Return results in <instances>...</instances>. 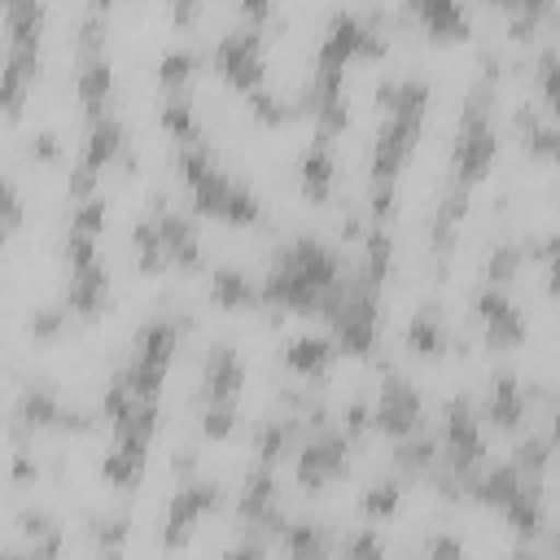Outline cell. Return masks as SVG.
Here are the masks:
<instances>
[{
	"label": "cell",
	"mask_w": 560,
	"mask_h": 560,
	"mask_svg": "<svg viewBox=\"0 0 560 560\" xmlns=\"http://www.w3.org/2000/svg\"><path fill=\"white\" fill-rule=\"evenodd\" d=\"M18 420L31 424V429H35V424H61V420H66V407H61L44 385H31V389L18 398Z\"/></svg>",
	"instance_id": "26"
},
{
	"label": "cell",
	"mask_w": 560,
	"mask_h": 560,
	"mask_svg": "<svg viewBox=\"0 0 560 560\" xmlns=\"http://www.w3.org/2000/svg\"><path fill=\"white\" fill-rule=\"evenodd\" d=\"M22 223V192L13 179H4V232H13Z\"/></svg>",
	"instance_id": "48"
},
{
	"label": "cell",
	"mask_w": 560,
	"mask_h": 560,
	"mask_svg": "<svg viewBox=\"0 0 560 560\" xmlns=\"http://www.w3.org/2000/svg\"><path fill=\"white\" fill-rule=\"evenodd\" d=\"M525 254H529V258H538V262L547 267V289H551V293H560V236L534 241Z\"/></svg>",
	"instance_id": "40"
},
{
	"label": "cell",
	"mask_w": 560,
	"mask_h": 560,
	"mask_svg": "<svg viewBox=\"0 0 560 560\" xmlns=\"http://www.w3.org/2000/svg\"><path fill=\"white\" fill-rule=\"evenodd\" d=\"M416 13L433 26V35H464L468 31V13L451 0H424V4H416Z\"/></svg>",
	"instance_id": "29"
},
{
	"label": "cell",
	"mask_w": 560,
	"mask_h": 560,
	"mask_svg": "<svg viewBox=\"0 0 560 560\" xmlns=\"http://www.w3.org/2000/svg\"><path fill=\"white\" fill-rule=\"evenodd\" d=\"M477 315L486 324V341L490 346H516V341H525V315H521V306L499 284H486L477 293Z\"/></svg>",
	"instance_id": "9"
},
{
	"label": "cell",
	"mask_w": 560,
	"mask_h": 560,
	"mask_svg": "<svg viewBox=\"0 0 560 560\" xmlns=\"http://www.w3.org/2000/svg\"><path fill=\"white\" fill-rule=\"evenodd\" d=\"M158 228H162V245H166V258L171 262H179V267H197L201 262V245H197V228L184 219V214H175V210H166L162 206V197H158Z\"/></svg>",
	"instance_id": "13"
},
{
	"label": "cell",
	"mask_w": 560,
	"mask_h": 560,
	"mask_svg": "<svg viewBox=\"0 0 560 560\" xmlns=\"http://www.w3.org/2000/svg\"><path fill=\"white\" fill-rule=\"evenodd\" d=\"M131 241H136V258H140L144 271H158L162 262H171V258H166V245H162V228H158V219H140L136 232H131Z\"/></svg>",
	"instance_id": "30"
},
{
	"label": "cell",
	"mask_w": 560,
	"mask_h": 560,
	"mask_svg": "<svg viewBox=\"0 0 560 560\" xmlns=\"http://www.w3.org/2000/svg\"><path fill=\"white\" fill-rule=\"evenodd\" d=\"M39 158H57V131H39L35 136V144H31Z\"/></svg>",
	"instance_id": "51"
},
{
	"label": "cell",
	"mask_w": 560,
	"mask_h": 560,
	"mask_svg": "<svg viewBox=\"0 0 560 560\" xmlns=\"http://www.w3.org/2000/svg\"><path fill=\"white\" fill-rule=\"evenodd\" d=\"M551 442L560 446V402H556V416H551Z\"/></svg>",
	"instance_id": "53"
},
{
	"label": "cell",
	"mask_w": 560,
	"mask_h": 560,
	"mask_svg": "<svg viewBox=\"0 0 560 560\" xmlns=\"http://www.w3.org/2000/svg\"><path fill=\"white\" fill-rule=\"evenodd\" d=\"M556 162H560V149H556Z\"/></svg>",
	"instance_id": "58"
},
{
	"label": "cell",
	"mask_w": 560,
	"mask_h": 560,
	"mask_svg": "<svg viewBox=\"0 0 560 560\" xmlns=\"http://www.w3.org/2000/svg\"><path fill=\"white\" fill-rule=\"evenodd\" d=\"M210 298H214L219 306H249V302L262 298V289H254L245 271H236V267H219V271L210 276Z\"/></svg>",
	"instance_id": "21"
},
{
	"label": "cell",
	"mask_w": 560,
	"mask_h": 560,
	"mask_svg": "<svg viewBox=\"0 0 560 560\" xmlns=\"http://www.w3.org/2000/svg\"><path fill=\"white\" fill-rule=\"evenodd\" d=\"M372 424L385 429L389 438H411L420 429V394L407 376H385L372 407Z\"/></svg>",
	"instance_id": "6"
},
{
	"label": "cell",
	"mask_w": 560,
	"mask_h": 560,
	"mask_svg": "<svg viewBox=\"0 0 560 560\" xmlns=\"http://www.w3.org/2000/svg\"><path fill=\"white\" fill-rule=\"evenodd\" d=\"M503 512H508L512 529H521L525 538H529V534H538V525H542V490H538V481L529 477V481L516 490V499H512Z\"/></svg>",
	"instance_id": "24"
},
{
	"label": "cell",
	"mask_w": 560,
	"mask_h": 560,
	"mask_svg": "<svg viewBox=\"0 0 560 560\" xmlns=\"http://www.w3.org/2000/svg\"><path fill=\"white\" fill-rule=\"evenodd\" d=\"M556 551H560V534H556Z\"/></svg>",
	"instance_id": "57"
},
{
	"label": "cell",
	"mask_w": 560,
	"mask_h": 560,
	"mask_svg": "<svg viewBox=\"0 0 560 560\" xmlns=\"http://www.w3.org/2000/svg\"><path fill=\"white\" fill-rule=\"evenodd\" d=\"M105 197H88V201H79V210L70 214V232H83V236H96L101 228H105Z\"/></svg>",
	"instance_id": "38"
},
{
	"label": "cell",
	"mask_w": 560,
	"mask_h": 560,
	"mask_svg": "<svg viewBox=\"0 0 560 560\" xmlns=\"http://www.w3.org/2000/svg\"><path fill=\"white\" fill-rule=\"evenodd\" d=\"M61 324H66V311L61 306H44V311H35L31 332L35 337H52V332H61Z\"/></svg>",
	"instance_id": "46"
},
{
	"label": "cell",
	"mask_w": 560,
	"mask_h": 560,
	"mask_svg": "<svg viewBox=\"0 0 560 560\" xmlns=\"http://www.w3.org/2000/svg\"><path fill=\"white\" fill-rule=\"evenodd\" d=\"M521 258H525L521 245H494V249L486 254V284H499V289H503V280L516 276Z\"/></svg>",
	"instance_id": "35"
},
{
	"label": "cell",
	"mask_w": 560,
	"mask_h": 560,
	"mask_svg": "<svg viewBox=\"0 0 560 560\" xmlns=\"http://www.w3.org/2000/svg\"><path fill=\"white\" fill-rule=\"evenodd\" d=\"M494 162V127H490V83L481 79L468 101H464V114H459V136H455V149H451V171L455 179L468 188L472 179H481V171Z\"/></svg>",
	"instance_id": "2"
},
{
	"label": "cell",
	"mask_w": 560,
	"mask_h": 560,
	"mask_svg": "<svg viewBox=\"0 0 560 560\" xmlns=\"http://www.w3.org/2000/svg\"><path fill=\"white\" fill-rule=\"evenodd\" d=\"M4 26H9V39H18V44H39L44 4H35V0H9V4H4Z\"/></svg>",
	"instance_id": "25"
},
{
	"label": "cell",
	"mask_w": 560,
	"mask_h": 560,
	"mask_svg": "<svg viewBox=\"0 0 560 560\" xmlns=\"http://www.w3.org/2000/svg\"><path fill=\"white\" fill-rule=\"evenodd\" d=\"M241 381H245V372H241L236 350H232V346H214V350L206 354V376H201L206 402H232L236 389H241Z\"/></svg>",
	"instance_id": "12"
},
{
	"label": "cell",
	"mask_w": 560,
	"mask_h": 560,
	"mask_svg": "<svg viewBox=\"0 0 560 560\" xmlns=\"http://www.w3.org/2000/svg\"><path fill=\"white\" fill-rule=\"evenodd\" d=\"M101 472H105V481H114V486H136L140 472H144V446L114 442L109 455H105V464H101Z\"/></svg>",
	"instance_id": "23"
},
{
	"label": "cell",
	"mask_w": 560,
	"mask_h": 560,
	"mask_svg": "<svg viewBox=\"0 0 560 560\" xmlns=\"http://www.w3.org/2000/svg\"><path fill=\"white\" fill-rule=\"evenodd\" d=\"M66 258H70V271H83V267L101 262V258H96V236L70 232V236H66Z\"/></svg>",
	"instance_id": "42"
},
{
	"label": "cell",
	"mask_w": 560,
	"mask_h": 560,
	"mask_svg": "<svg viewBox=\"0 0 560 560\" xmlns=\"http://www.w3.org/2000/svg\"><path fill=\"white\" fill-rule=\"evenodd\" d=\"M525 481H529V477H525V472H521V468L508 459V464L490 468V472L477 481V499H481V503H494V508H508Z\"/></svg>",
	"instance_id": "20"
},
{
	"label": "cell",
	"mask_w": 560,
	"mask_h": 560,
	"mask_svg": "<svg viewBox=\"0 0 560 560\" xmlns=\"http://www.w3.org/2000/svg\"><path fill=\"white\" fill-rule=\"evenodd\" d=\"M293 433H298V424L289 420V416H280V420H262V429H258V438H254V446H258V464H276L289 446H293Z\"/></svg>",
	"instance_id": "28"
},
{
	"label": "cell",
	"mask_w": 560,
	"mask_h": 560,
	"mask_svg": "<svg viewBox=\"0 0 560 560\" xmlns=\"http://www.w3.org/2000/svg\"><path fill=\"white\" fill-rule=\"evenodd\" d=\"M162 127H166L175 140H184V144H192V140H197V127H192V109H188L184 92H166V101H162Z\"/></svg>",
	"instance_id": "31"
},
{
	"label": "cell",
	"mask_w": 560,
	"mask_h": 560,
	"mask_svg": "<svg viewBox=\"0 0 560 560\" xmlns=\"http://www.w3.org/2000/svg\"><path fill=\"white\" fill-rule=\"evenodd\" d=\"M105 293H109V276L101 262L83 267L70 276V289H66V311H79V315H96L105 306Z\"/></svg>",
	"instance_id": "16"
},
{
	"label": "cell",
	"mask_w": 560,
	"mask_h": 560,
	"mask_svg": "<svg viewBox=\"0 0 560 560\" xmlns=\"http://www.w3.org/2000/svg\"><path fill=\"white\" fill-rule=\"evenodd\" d=\"M486 455V442H481V429H477V416L468 411L464 398L446 402V464L455 477H468Z\"/></svg>",
	"instance_id": "7"
},
{
	"label": "cell",
	"mask_w": 560,
	"mask_h": 560,
	"mask_svg": "<svg viewBox=\"0 0 560 560\" xmlns=\"http://www.w3.org/2000/svg\"><path fill=\"white\" fill-rule=\"evenodd\" d=\"M332 354H337V350H332V341H328V337L306 332V337H293V341H289L284 363H289L293 372H302V376H319V372L328 368V359H332Z\"/></svg>",
	"instance_id": "19"
},
{
	"label": "cell",
	"mask_w": 560,
	"mask_h": 560,
	"mask_svg": "<svg viewBox=\"0 0 560 560\" xmlns=\"http://www.w3.org/2000/svg\"><path fill=\"white\" fill-rule=\"evenodd\" d=\"M179 166H184V179H188V197H192V206L201 210V214H223L228 219V201H232V192H236V184L214 166V158H210V149L206 144H184L179 149Z\"/></svg>",
	"instance_id": "3"
},
{
	"label": "cell",
	"mask_w": 560,
	"mask_h": 560,
	"mask_svg": "<svg viewBox=\"0 0 560 560\" xmlns=\"http://www.w3.org/2000/svg\"><path fill=\"white\" fill-rule=\"evenodd\" d=\"M398 499H402L398 481H376V486L363 494V516H394Z\"/></svg>",
	"instance_id": "39"
},
{
	"label": "cell",
	"mask_w": 560,
	"mask_h": 560,
	"mask_svg": "<svg viewBox=\"0 0 560 560\" xmlns=\"http://www.w3.org/2000/svg\"><path fill=\"white\" fill-rule=\"evenodd\" d=\"M512 560H534V556H525V551H516V556H512Z\"/></svg>",
	"instance_id": "56"
},
{
	"label": "cell",
	"mask_w": 560,
	"mask_h": 560,
	"mask_svg": "<svg viewBox=\"0 0 560 560\" xmlns=\"http://www.w3.org/2000/svg\"><path fill=\"white\" fill-rule=\"evenodd\" d=\"M236 512H241L249 525H262V529H271V534H284V529H289V525H284V512L276 508V477H271L267 464H258V468L245 477L241 499H236Z\"/></svg>",
	"instance_id": "10"
},
{
	"label": "cell",
	"mask_w": 560,
	"mask_h": 560,
	"mask_svg": "<svg viewBox=\"0 0 560 560\" xmlns=\"http://www.w3.org/2000/svg\"><path fill=\"white\" fill-rule=\"evenodd\" d=\"M122 140H127V127H122V118H114V114H101L96 122H92V131H88V144H83V166H92V171H101V166H109L118 153H122Z\"/></svg>",
	"instance_id": "15"
},
{
	"label": "cell",
	"mask_w": 560,
	"mask_h": 560,
	"mask_svg": "<svg viewBox=\"0 0 560 560\" xmlns=\"http://www.w3.org/2000/svg\"><path fill=\"white\" fill-rule=\"evenodd\" d=\"M127 538V516H109V521H96V542L101 551H118Z\"/></svg>",
	"instance_id": "45"
},
{
	"label": "cell",
	"mask_w": 560,
	"mask_h": 560,
	"mask_svg": "<svg viewBox=\"0 0 560 560\" xmlns=\"http://www.w3.org/2000/svg\"><path fill=\"white\" fill-rule=\"evenodd\" d=\"M214 66L236 83V88H258L262 83V39L254 26H241V31H228L219 44H214Z\"/></svg>",
	"instance_id": "5"
},
{
	"label": "cell",
	"mask_w": 560,
	"mask_h": 560,
	"mask_svg": "<svg viewBox=\"0 0 560 560\" xmlns=\"http://www.w3.org/2000/svg\"><path fill=\"white\" fill-rule=\"evenodd\" d=\"M232 402H210L206 407V416H201V429L210 433V438H223V433H232Z\"/></svg>",
	"instance_id": "44"
},
{
	"label": "cell",
	"mask_w": 560,
	"mask_h": 560,
	"mask_svg": "<svg viewBox=\"0 0 560 560\" xmlns=\"http://www.w3.org/2000/svg\"><path fill=\"white\" fill-rule=\"evenodd\" d=\"M433 455H438V442L424 438V433H411V438L398 442V455H394V459H398L402 468H429Z\"/></svg>",
	"instance_id": "37"
},
{
	"label": "cell",
	"mask_w": 560,
	"mask_h": 560,
	"mask_svg": "<svg viewBox=\"0 0 560 560\" xmlns=\"http://www.w3.org/2000/svg\"><path fill=\"white\" fill-rule=\"evenodd\" d=\"M547 459H551V442H547V438H525V442L516 446V455H512V464H516L525 477H534V481H538V472L547 468Z\"/></svg>",
	"instance_id": "36"
},
{
	"label": "cell",
	"mask_w": 560,
	"mask_h": 560,
	"mask_svg": "<svg viewBox=\"0 0 560 560\" xmlns=\"http://www.w3.org/2000/svg\"><path fill=\"white\" fill-rule=\"evenodd\" d=\"M262 122H280V118H289L293 114V105L284 101V96H276V92H267V88H254V105H249Z\"/></svg>",
	"instance_id": "41"
},
{
	"label": "cell",
	"mask_w": 560,
	"mask_h": 560,
	"mask_svg": "<svg viewBox=\"0 0 560 560\" xmlns=\"http://www.w3.org/2000/svg\"><path fill=\"white\" fill-rule=\"evenodd\" d=\"M109 83H114V74H109V57H105V52H88V57L79 61L74 92H79V101L88 105L92 122L101 118V105H105V96H109Z\"/></svg>",
	"instance_id": "14"
},
{
	"label": "cell",
	"mask_w": 560,
	"mask_h": 560,
	"mask_svg": "<svg viewBox=\"0 0 560 560\" xmlns=\"http://www.w3.org/2000/svg\"><path fill=\"white\" fill-rule=\"evenodd\" d=\"M368 420H372V407H368V402H350V407H346V433H350V438H354Z\"/></svg>",
	"instance_id": "49"
},
{
	"label": "cell",
	"mask_w": 560,
	"mask_h": 560,
	"mask_svg": "<svg viewBox=\"0 0 560 560\" xmlns=\"http://www.w3.org/2000/svg\"><path fill=\"white\" fill-rule=\"evenodd\" d=\"M219 503V481H188L184 490H175V499H171V508H166V547H175V542H184L188 538V529L210 512Z\"/></svg>",
	"instance_id": "11"
},
{
	"label": "cell",
	"mask_w": 560,
	"mask_h": 560,
	"mask_svg": "<svg viewBox=\"0 0 560 560\" xmlns=\"http://www.w3.org/2000/svg\"><path fill=\"white\" fill-rule=\"evenodd\" d=\"M192 13H197V9H192V4H179V9H175V22H188V18H192Z\"/></svg>",
	"instance_id": "54"
},
{
	"label": "cell",
	"mask_w": 560,
	"mask_h": 560,
	"mask_svg": "<svg viewBox=\"0 0 560 560\" xmlns=\"http://www.w3.org/2000/svg\"><path fill=\"white\" fill-rule=\"evenodd\" d=\"M13 477H18V481L31 477V455H26V451H18V459H13Z\"/></svg>",
	"instance_id": "52"
},
{
	"label": "cell",
	"mask_w": 560,
	"mask_h": 560,
	"mask_svg": "<svg viewBox=\"0 0 560 560\" xmlns=\"http://www.w3.org/2000/svg\"><path fill=\"white\" fill-rule=\"evenodd\" d=\"M346 455H350V438L319 429V433L302 446V455H298V481L311 486V490H319L328 477H337V472L346 468Z\"/></svg>",
	"instance_id": "8"
},
{
	"label": "cell",
	"mask_w": 560,
	"mask_h": 560,
	"mask_svg": "<svg viewBox=\"0 0 560 560\" xmlns=\"http://www.w3.org/2000/svg\"><path fill=\"white\" fill-rule=\"evenodd\" d=\"M407 350L411 354H424V359H433V354L446 350V328H442V319L433 311H416L411 315V324H407Z\"/></svg>",
	"instance_id": "22"
},
{
	"label": "cell",
	"mask_w": 560,
	"mask_h": 560,
	"mask_svg": "<svg viewBox=\"0 0 560 560\" xmlns=\"http://www.w3.org/2000/svg\"><path fill=\"white\" fill-rule=\"evenodd\" d=\"M4 560H39V556H35V551H9Z\"/></svg>",
	"instance_id": "55"
},
{
	"label": "cell",
	"mask_w": 560,
	"mask_h": 560,
	"mask_svg": "<svg viewBox=\"0 0 560 560\" xmlns=\"http://www.w3.org/2000/svg\"><path fill=\"white\" fill-rule=\"evenodd\" d=\"M332 136H315L311 140V149H306V158H302V192L311 197V201H324L328 197V188H332V144H328Z\"/></svg>",
	"instance_id": "17"
},
{
	"label": "cell",
	"mask_w": 560,
	"mask_h": 560,
	"mask_svg": "<svg viewBox=\"0 0 560 560\" xmlns=\"http://www.w3.org/2000/svg\"><path fill=\"white\" fill-rule=\"evenodd\" d=\"M197 61H201V57H197L192 48H171V52L162 57V66H158V74H162V83H166L171 92H179V88L188 83V74L197 70Z\"/></svg>",
	"instance_id": "34"
},
{
	"label": "cell",
	"mask_w": 560,
	"mask_h": 560,
	"mask_svg": "<svg viewBox=\"0 0 560 560\" xmlns=\"http://www.w3.org/2000/svg\"><path fill=\"white\" fill-rule=\"evenodd\" d=\"M538 88H542L547 109L560 118V48H542L538 52Z\"/></svg>",
	"instance_id": "33"
},
{
	"label": "cell",
	"mask_w": 560,
	"mask_h": 560,
	"mask_svg": "<svg viewBox=\"0 0 560 560\" xmlns=\"http://www.w3.org/2000/svg\"><path fill=\"white\" fill-rule=\"evenodd\" d=\"M389 254H394V249H389V236H385L381 228H372V232L363 236V267H359V271H363L372 284H381L385 271H389Z\"/></svg>",
	"instance_id": "32"
},
{
	"label": "cell",
	"mask_w": 560,
	"mask_h": 560,
	"mask_svg": "<svg viewBox=\"0 0 560 560\" xmlns=\"http://www.w3.org/2000/svg\"><path fill=\"white\" fill-rule=\"evenodd\" d=\"M284 551H289V560H328V538H324L319 525L293 521L284 529Z\"/></svg>",
	"instance_id": "27"
},
{
	"label": "cell",
	"mask_w": 560,
	"mask_h": 560,
	"mask_svg": "<svg viewBox=\"0 0 560 560\" xmlns=\"http://www.w3.org/2000/svg\"><path fill=\"white\" fill-rule=\"evenodd\" d=\"M341 284V262L337 254L315 241V236H298L271 267V276L262 280V298L271 306H289V311H315L328 302V293Z\"/></svg>",
	"instance_id": "1"
},
{
	"label": "cell",
	"mask_w": 560,
	"mask_h": 560,
	"mask_svg": "<svg viewBox=\"0 0 560 560\" xmlns=\"http://www.w3.org/2000/svg\"><path fill=\"white\" fill-rule=\"evenodd\" d=\"M429 560H464V547L455 534H433L429 538Z\"/></svg>",
	"instance_id": "47"
},
{
	"label": "cell",
	"mask_w": 560,
	"mask_h": 560,
	"mask_svg": "<svg viewBox=\"0 0 560 560\" xmlns=\"http://www.w3.org/2000/svg\"><path fill=\"white\" fill-rule=\"evenodd\" d=\"M486 411H490V420H494L499 429H512V424L525 420V394H521V385H516L512 372H499V376H494L490 398H486Z\"/></svg>",
	"instance_id": "18"
},
{
	"label": "cell",
	"mask_w": 560,
	"mask_h": 560,
	"mask_svg": "<svg viewBox=\"0 0 560 560\" xmlns=\"http://www.w3.org/2000/svg\"><path fill=\"white\" fill-rule=\"evenodd\" d=\"M346 560H385V547L372 529H359L350 542H346Z\"/></svg>",
	"instance_id": "43"
},
{
	"label": "cell",
	"mask_w": 560,
	"mask_h": 560,
	"mask_svg": "<svg viewBox=\"0 0 560 560\" xmlns=\"http://www.w3.org/2000/svg\"><path fill=\"white\" fill-rule=\"evenodd\" d=\"M372 52H385V35L359 13H332V22L319 39L315 66H337L341 70L350 57H372Z\"/></svg>",
	"instance_id": "4"
},
{
	"label": "cell",
	"mask_w": 560,
	"mask_h": 560,
	"mask_svg": "<svg viewBox=\"0 0 560 560\" xmlns=\"http://www.w3.org/2000/svg\"><path fill=\"white\" fill-rule=\"evenodd\" d=\"M223 560H262V542L258 538H249V542H241V547H232Z\"/></svg>",
	"instance_id": "50"
}]
</instances>
